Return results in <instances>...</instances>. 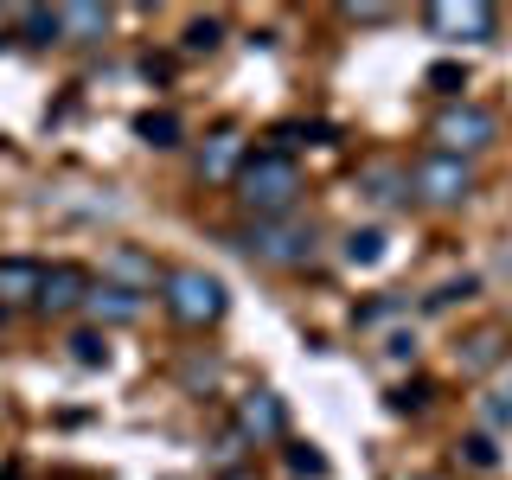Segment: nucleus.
<instances>
[{"label": "nucleus", "instance_id": "nucleus-9", "mask_svg": "<svg viewBox=\"0 0 512 480\" xmlns=\"http://www.w3.org/2000/svg\"><path fill=\"white\" fill-rule=\"evenodd\" d=\"M141 308H148V295H135V288H122V282H90V295H84V314L96 320V327H135Z\"/></svg>", "mask_w": 512, "mask_h": 480}, {"label": "nucleus", "instance_id": "nucleus-20", "mask_svg": "<svg viewBox=\"0 0 512 480\" xmlns=\"http://www.w3.org/2000/svg\"><path fill=\"white\" fill-rule=\"evenodd\" d=\"M288 474L295 480H327V455H320L314 442H295L288 448Z\"/></svg>", "mask_w": 512, "mask_h": 480}, {"label": "nucleus", "instance_id": "nucleus-30", "mask_svg": "<svg viewBox=\"0 0 512 480\" xmlns=\"http://www.w3.org/2000/svg\"><path fill=\"white\" fill-rule=\"evenodd\" d=\"M212 378H218V365H212V359H205V365L192 359V365H186V384H212Z\"/></svg>", "mask_w": 512, "mask_h": 480}, {"label": "nucleus", "instance_id": "nucleus-15", "mask_svg": "<svg viewBox=\"0 0 512 480\" xmlns=\"http://www.w3.org/2000/svg\"><path fill=\"white\" fill-rule=\"evenodd\" d=\"M135 135L148 141V148H180L186 128H180V116H173V109H141V116H135Z\"/></svg>", "mask_w": 512, "mask_h": 480}, {"label": "nucleus", "instance_id": "nucleus-26", "mask_svg": "<svg viewBox=\"0 0 512 480\" xmlns=\"http://www.w3.org/2000/svg\"><path fill=\"white\" fill-rule=\"evenodd\" d=\"M391 314H404V295H384V301H365V308H359V327H378V320H391Z\"/></svg>", "mask_w": 512, "mask_h": 480}, {"label": "nucleus", "instance_id": "nucleus-5", "mask_svg": "<svg viewBox=\"0 0 512 480\" xmlns=\"http://www.w3.org/2000/svg\"><path fill=\"white\" fill-rule=\"evenodd\" d=\"M410 192L423 205H461L474 192V160H455V154H436V148H429L410 167Z\"/></svg>", "mask_w": 512, "mask_h": 480}, {"label": "nucleus", "instance_id": "nucleus-29", "mask_svg": "<svg viewBox=\"0 0 512 480\" xmlns=\"http://www.w3.org/2000/svg\"><path fill=\"white\" fill-rule=\"evenodd\" d=\"M359 26H378V20H391V7H346Z\"/></svg>", "mask_w": 512, "mask_h": 480}, {"label": "nucleus", "instance_id": "nucleus-18", "mask_svg": "<svg viewBox=\"0 0 512 480\" xmlns=\"http://www.w3.org/2000/svg\"><path fill=\"white\" fill-rule=\"evenodd\" d=\"M384 244H391V237H384L378 224H365V231H346V263H352V269H372V263H384Z\"/></svg>", "mask_w": 512, "mask_h": 480}, {"label": "nucleus", "instance_id": "nucleus-2", "mask_svg": "<svg viewBox=\"0 0 512 480\" xmlns=\"http://www.w3.org/2000/svg\"><path fill=\"white\" fill-rule=\"evenodd\" d=\"M231 250L250 256V263L263 269H301L314 256V224L301 218H256L244 231H231Z\"/></svg>", "mask_w": 512, "mask_h": 480}, {"label": "nucleus", "instance_id": "nucleus-19", "mask_svg": "<svg viewBox=\"0 0 512 480\" xmlns=\"http://www.w3.org/2000/svg\"><path fill=\"white\" fill-rule=\"evenodd\" d=\"M71 359L84 365V372H103V365H109V333L103 327H77L71 333Z\"/></svg>", "mask_w": 512, "mask_h": 480}, {"label": "nucleus", "instance_id": "nucleus-7", "mask_svg": "<svg viewBox=\"0 0 512 480\" xmlns=\"http://www.w3.org/2000/svg\"><path fill=\"white\" fill-rule=\"evenodd\" d=\"M288 436V404L276 391L237 397V442H282Z\"/></svg>", "mask_w": 512, "mask_h": 480}, {"label": "nucleus", "instance_id": "nucleus-25", "mask_svg": "<svg viewBox=\"0 0 512 480\" xmlns=\"http://www.w3.org/2000/svg\"><path fill=\"white\" fill-rule=\"evenodd\" d=\"M391 410H397V416H416V410H429V384H423V378L397 384V391H391Z\"/></svg>", "mask_w": 512, "mask_h": 480}, {"label": "nucleus", "instance_id": "nucleus-31", "mask_svg": "<svg viewBox=\"0 0 512 480\" xmlns=\"http://www.w3.org/2000/svg\"><path fill=\"white\" fill-rule=\"evenodd\" d=\"M0 480H20V468H7V474H0Z\"/></svg>", "mask_w": 512, "mask_h": 480}, {"label": "nucleus", "instance_id": "nucleus-1", "mask_svg": "<svg viewBox=\"0 0 512 480\" xmlns=\"http://www.w3.org/2000/svg\"><path fill=\"white\" fill-rule=\"evenodd\" d=\"M231 186H237V199H244L250 218H288V212H295V199H301V167L288 154L256 148L244 167H237Z\"/></svg>", "mask_w": 512, "mask_h": 480}, {"label": "nucleus", "instance_id": "nucleus-16", "mask_svg": "<svg viewBox=\"0 0 512 480\" xmlns=\"http://www.w3.org/2000/svg\"><path fill=\"white\" fill-rule=\"evenodd\" d=\"M500 327H480L474 333V340L468 346H461V372H468V378H480V372H493V365H500Z\"/></svg>", "mask_w": 512, "mask_h": 480}, {"label": "nucleus", "instance_id": "nucleus-24", "mask_svg": "<svg viewBox=\"0 0 512 480\" xmlns=\"http://www.w3.org/2000/svg\"><path fill=\"white\" fill-rule=\"evenodd\" d=\"M224 45V20H192L186 26V52H218Z\"/></svg>", "mask_w": 512, "mask_h": 480}, {"label": "nucleus", "instance_id": "nucleus-17", "mask_svg": "<svg viewBox=\"0 0 512 480\" xmlns=\"http://www.w3.org/2000/svg\"><path fill=\"white\" fill-rule=\"evenodd\" d=\"M109 269H116L109 282L135 288V295H141V282H160V276H167V269H154V256H141V250H116V256H109Z\"/></svg>", "mask_w": 512, "mask_h": 480}, {"label": "nucleus", "instance_id": "nucleus-22", "mask_svg": "<svg viewBox=\"0 0 512 480\" xmlns=\"http://www.w3.org/2000/svg\"><path fill=\"white\" fill-rule=\"evenodd\" d=\"M461 461L480 468V474H493L500 468V448H493V436H461Z\"/></svg>", "mask_w": 512, "mask_h": 480}, {"label": "nucleus", "instance_id": "nucleus-6", "mask_svg": "<svg viewBox=\"0 0 512 480\" xmlns=\"http://www.w3.org/2000/svg\"><path fill=\"white\" fill-rule=\"evenodd\" d=\"M423 26L436 32V39L487 45L493 32H500V13H493L487 0H436V7H423Z\"/></svg>", "mask_w": 512, "mask_h": 480}, {"label": "nucleus", "instance_id": "nucleus-32", "mask_svg": "<svg viewBox=\"0 0 512 480\" xmlns=\"http://www.w3.org/2000/svg\"><path fill=\"white\" fill-rule=\"evenodd\" d=\"M416 480H448V474H416Z\"/></svg>", "mask_w": 512, "mask_h": 480}, {"label": "nucleus", "instance_id": "nucleus-33", "mask_svg": "<svg viewBox=\"0 0 512 480\" xmlns=\"http://www.w3.org/2000/svg\"><path fill=\"white\" fill-rule=\"evenodd\" d=\"M506 397H512V378H506Z\"/></svg>", "mask_w": 512, "mask_h": 480}, {"label": "nucleus", "instance_id": "nucleus-14", "mask_svg": "<svg viewBox=\"0 0 512 480\" xmlns=\"http://www.w3.org/2000/svg\"><path fill=\"white\" fill-rule=\"evenodd\" d=\"M13 32H20V45H64V32H58V7H20Z\"/></svg>", "mask_w": 512, "mask_h": 480}, {"label": "nucleus", "instance_id": "nucleus-3", "mask_svg": "<svg viewBox=\"0 0 512 480\" xmlns=\"http://www.w3.org/2000/svg\"><path fill=\"white\" fill-rule=\"evenodd\" d=\"M160 301H167V314L180 320V327H218L224 308H231V295H224L218 276H205V269H167L160 276Z\"/></svg>", "mask_w": 512, "mask_h": 480}, {"label": "nucleus", "instance_id": "nucleus-11", "mask_svg": "<svg viewBox=\"0 0 512 480\" xmlns=\"http://www.w3.org/2000/svg\"><path fill=\"white\" fill-rule=\"evenodd\" d=\"M39 282H45V263H32V256H0V308L39 301Z\"/></svg>", "mask_w": 512, "mask_h": 480}, {"label": "nucleus", "instance_id": "nucleus-13", "mask_svg": "<svg viewBox=\"0 0 512 480\" xmlns=\"http://www.w3.org/2000/svg\"><path fill=\"white\" fill-rule=\"evenodd\" d=\"M359 192H365L372 205H404V199H410V173H404V167H365V173H359Z\"/></svg>", "mask_w": 512, "mask_h": 480}, {"label": "nucleus", "instance_id": "nucleus-12", "mask_svg": "<svg viewBox=\"0 0 512 480\" xmlns=\"http://www.w3.org/2000/svg\"><path fill=\"white\" fill-rule=\"evenodd\" d=\"M109 20H116V13H109V7H90V0L58 7V32H64V39H77V45H84V39H103Z\"/></svg>", "mask_w": 512, "mask_h": 480}, {"label": "nucleus", "instance_id": "nucleus-27", "mask_svg": "<svg viewBox=\"0 0 512 480\" xmlns=\"http://www.w3.org/2000/svg\"><path fill=\"white\" fill-rule=\"evenodd\" d=\"M480 416H487L493 429H512V397L500 391V397H487V404H480Z\"/></svg>", "mask_w": 512, "mask_h": 480}, {"label": "nucleus", "instance_id": "nucleus-28", "mask_svg": "<svg viewBox=\"0 0 512 480\" xmlns=\"http://www.w3.org/2000/svg\"><path fill=\"white\" fill-rule=\"evenodd\" d=\"M384 352H391V359L404 365V359H416V340H410V333H391V346H384Z\"/></svg>", "mask_w": 512, "mask_h": 480}, {"label": "nucleus", "instance_id": "nucleus-21", "mask_svg": "<svg viewBox=\"0 0 512 480\" xmlns=\"http://www.w3.org/2000/svg\"><path fill=\"white\" fill-rule=\"evenodd\" d=\"M423 84L442 90V96H461V90H468V71H461L455 58H442V64H429V71H423Z\"/></svg>", "mask_w": 512, "mask_h": 480}, {"label": "nucleus", "instance_id": "nucleus-23", "mask_svg": "<svg viewBox=\"0 0 512 480\" xmlns=\"http://www.w3.org/2000/svg\"><path fill=\"white\" fill-rule=\"evenodd\" d=\"M474 288H480L474 276H461V282H442V288H436V295H429V301H423V314H442V308H455V301H468V295H474Z\"/></svg>", "mask_w": 512, "mask_h": 480}, {"label": "nucleus", "instance_id": "nucleus-4", "mask_svg": "<svg viewBox=\"0 0 512 480\" xmlns=\"http://www.w3.org/2000/svg\"><path fill=\"white\" fill-rule=\"evenodd\" d=\"M429 135H436V154L468 160V154H480V148H493L500 122H493V109H480V103H448L442 116L429 122Z\"/></svg>", "mask_w": 512, "mask_h": 480}, {"label": "nucleus", "instance_id": "nucleus-8", "mask_svg": "<svg viewBox=\"0 0 512 480\" xmlns=\"http://www.w3.org/2000/svg\"><path fill=\"white\" fill-rule=\"evenodd\" d=\"M84 295H90V269L84 263H52L32 308H39V314H77V308H84Z\"/></svg>", "mask_w": 512, "mask_h": 480}, {"label": "nucleus", "instance_id": "nucleus-10", "mask_svg": "<svg viewBox=\"0 0 512 480\" xmlns=\"http://www.w3.org/2000/svg\"><path fill=\"white\" fill-rule=\"evenodd\" d=\"M250 160V148H244V135L237 128H218L212 141L199 148V180H212V186H224V180H237V167Z\"/></svg>", "mask_w": 512, "mask_h": 480}]
</instances>
